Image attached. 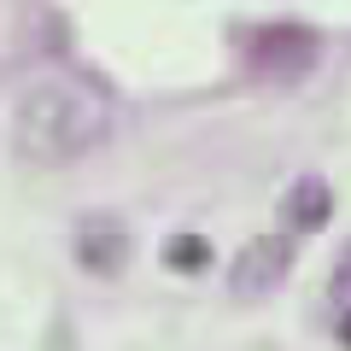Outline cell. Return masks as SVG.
<instances>
[{
    "mask_svg": "<svg viewBox=\"0 0 351 351\" xmlns=\"http://www.w3.org/2000/svg\"><path fill=\"white\" fill-rule=\"evenodd\" d=\"M112 129V106L88 76H41L18 94L12 112V147L29 164H71L94 152Z\"/></svg>",
    "mask_w": 351,
    "mask_h": 351,
    "instance_id": "6da1fadb",
    "label": "cell"
},
{
    "mask_svg": "<svg viewBox=\"0 0 351 351\" xmlns=\"http://www.w3.org/2000/svg\"><path fill=\"white\" fill-rule=\"evenodd\" d=\"M316 53H322L316 29H304V24H276V29H263V36L252 41V71H258L263 82H299V76H311Z\"/></svg>",
    "mask_w": 351,
    "mask_h": 351,
    "instance_id": "7a4b0ae2",
    "label": "cell"
},
{
    "mask_svg": "<svg viewBox=\"0 0 351 351\" xmlns=\"http://www.w3.org/2000/svg\"><path fill=\"white\" fill-rule=\"evenodd\" d=\"M287 269H293V240L287 234H258L234 263H228V293H240V299H263L269 287H281Z\"/></svg>",
    "mask_w": 351,
    "mask_h": 351,
    "instance_id": "3957f363",
    "label": "cell"
},
{
    "mask_svg": "<svg viewBox=\"0 0 351 351\" xmlns=\"http://www.w3.org/2000/svg\"><path fill=\"white\" fill-rule=\"evenodd\" d=\"M129 246L135 240L117 217H82V228H76V263L88 276H117L129 263Z\"/></svg>",
    "mask_w": 351,
    "mask_h": 351,
    "instance_id": "277c9868",
    "label": "cell"
},
{
    "mask_svg": "<svg viewBox=\"0 0 351 351\" xmlns=\"http://www.w3.org/2000/svg\"><path fill=\"white\" fill-rule=\"evenodd\" d=\"M281 217H287L293 234H316V228L334 217V188H328L322 176H304V182H293L287 199H281Z\"/></svg>",
    "mask_w": 351,
    "mask_h": 351,
    "instance_id": "5b68a950",
    "label": "cell"
},
{
    "mask_svg": "<svg viewBox=\"0 0 351 351\" xmlns=\"http://www.w3.org/2000/svg\"><path fill=\"white\" fill-rule=\"evenodd\" d=\"M164 263L182 269V276H199L205 263H211V240H205V234H176L170 246H164Z\"/></svg>",
    "mask_w": 351,
    "mask_h": 351,
    "instance_id": "8992f818",
    "label": "cell"
},
{
    "mask_svg": "<svg viewBox=\"0 0 351 351\" xmlns=\"http://www.w3.org/2000/svg\"><path fill=\"white\" fill-rule=\"evenodd\" d=\"M339 339H346V346H351V311H346V322H339Z\"/></svg>",
    "mask_w": 351,
    "mask_h": 351,
    "instance_id": "52a82bcc",
    "label": "cell"
}]
</instances>
